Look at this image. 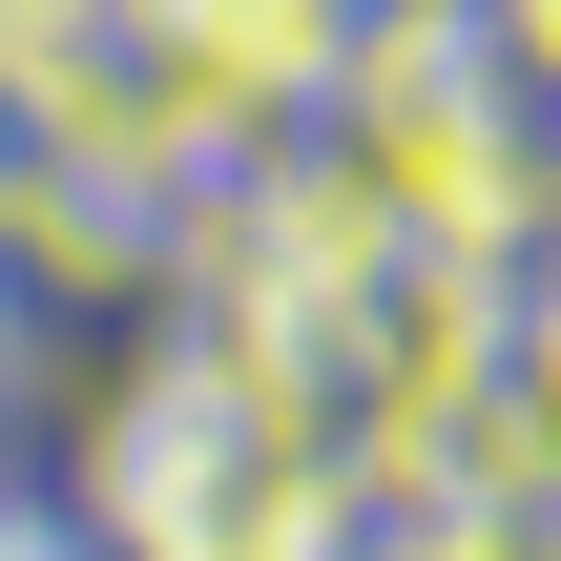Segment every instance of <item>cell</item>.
<instances>
[{"label": "cell", "mask_w": 561, "mask_h": 561, "mask_svg": "<svg viewBox=\"0 0 561 561\" xmlns=\"http://www.w3.org/2000/svg\"><path fill=\"white\" fill-rule=\"evenodd\" d=\"M479 62H500L520 104H561V0H479Z\"/></svg>", "instance_id": "6da1fadb"}, {"label": "cell", "mask_w": 561, "mask_h": 561, "mask_svg": "<svg viewBox=\"0 0 561 561\" xmlns=\"http://www.w3.org/2000/svg\"><path fill=\"white\" fill-rule=\"evenodd\" d=\"M0 561H146V541H83V520H0Z\"/></svg>", "instance_id": "7a4b0ae2"}]
</instances>
